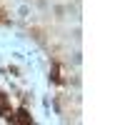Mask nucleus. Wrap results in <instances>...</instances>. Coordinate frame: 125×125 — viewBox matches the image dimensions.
<instances>
[{"instance_id": "7ed1b4c3", "label": "nucleus", "mask_w": 125, "mask_h": 125, "mask_svg": "<svg viewBox=\"0 0 125 125\" xmlns=\"http://www.w3.org/2000/svg\"><path fill=\"white\" fill-rule=\"evenodd\" d=\"M50 78H53L55 83H62V80H65V75H62V68L58 65V62L53 65V75H50Z\"/></svg>"}, {"instance_id": "20e7f679", "label": "nucleus", "mask_w": 125, "mask_h": 125, "mask_svg": "<svg viewBox=\"0 0 125 125\" xmlns=\"http://www.w3.org/2000/svg\"><path fill=\"white\" fill-rule=\"evenodd\" d=\"M8 20H10V15H8V10H5V8H0V25H5Z\"/></svg>"}, {"instance_id": "f257e3e1", "label": "nucleus", "mask_w": 125, "mask_h": 125, "mask_svg": "<svg viewBox=\"0 0 125 125\" xmlns=\"http://www.w3.org/2000/svg\"><path fill=\"white\" fill-rule=\"evenodd\" d=\"M8 120H10V123H33V115H30L25 108H20V110H13V113H10Z\"/></svg>"}, {"instance_id": "f03ea898", "label": "nucleus", "mask_w": 125, "mask_h": 125, "mask_svg": "<svg viewBox=\"0 0 125 125\" xmlns=\"http://www.w3.org/2000/svg\"><path fill=\"white\" fill-rule=\"evenodd\" d=\"M10 113H13V105H10V95L5 93H0V118H10Z\"/></svg>"}]
</instances>
